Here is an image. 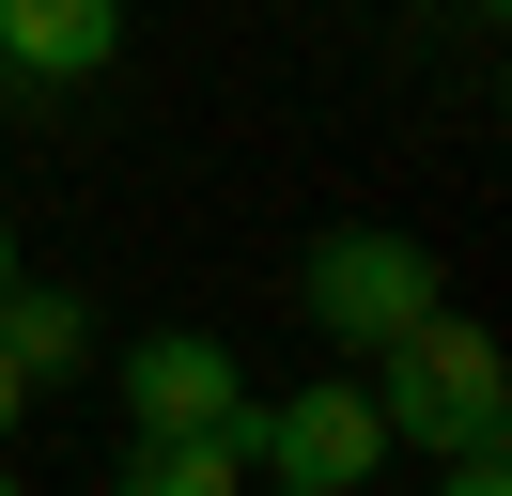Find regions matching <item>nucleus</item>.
I'll return each instance as SVG.
<instances>
[{"mask_svg":"<svg viewBox=\"0 0 512 496\" xmlns=\"http://www.w3.org/2000/svg\"><path fill=\"white\" fill-rule=\"evenodd\" d=\"M357 388H373L388 450H419V465L512 450V357H497V326H466V310H419L404 341H373V357H357Z\"/></svg>","mask_w":512,"mask_h":496,"instance_id":"1","label":"nucleus"},{"mask_svg":"<svg viewBox=\"0 0 512 496\" xmlns=\"http://www.w3.org/2000/svg\"><path fill=\"white\" fill-rule=\"evenodd\" d=\"M295 310H311L326 357H373V341H404L419 310H450V264L419 233H388V217H342V233L295 248Z\"/></svg>","mask_w":512,"mask_h":496,"instance_id":"2","label":"nucleus"},{"mask_svg":"<svg viewBox=\"0 0 512 496\" xmlns=\"http://www.w3.org/2000/svg\"><path fill=\"white\" fill-rule=\"evenodd\" d=\"M233 465H249V481H295V496H357V481L388 465V419H373V388H357V372H326V388H280V403L249 388V419H233Z\"/></svg>","mask_w":512,"mask_h":496,"instance_id":"3","label":"nucleus"},{"mask_svg":"<svg viewBox=\"0 0 512 496\" xmlns=\"http://www.w3.org/2000/svg\"><path fill=\"white\" fill-rule=\"evenodd\" d=\"M125 419H140V434H233V419H249V357H233L218 326L125 341Z\"/></svg>","mask_w":512,"mask_h":496,"instance_id":"4","label":"nucleus"},{"mask_svg":"<svg viewBox=\"0 0 512 496\" xmlns=\"http://www.w3.org/2000/svg\"><path fill=\"white\" fill-rule=\"evenodd\" d=\"M109 62H125V0H0V78L78 93V78H109Z\"/></svg>","mask_w":512,"mask_h":496,"instance_id":"5","label":"nucleus"},{"mask_svg":"<svg viewBox=\"0 0 512 496\" xmlns=\"http://www.w3.org/2000/svg\"><path fill=\"white\" fill-rule=\"evenodd\" d=\"M0 357L47 388V372H78V357H94V310H78L63 279H16V295H0Z\"/></svg>","mask_w":512,"mask_h":496,"instance_id":"6","label":"nucleus"},{"mask_svg":"<svg viewBox=\"0 0 512 496\" xmlns=\"http://www.w3.org/2000/svg\"><path fill=\"white\" fill-rule=\"evenodd\" d=\"M109 496H249V465H233V434H140Z\"/></svg>","mask_w":512,"mask_h":496,"instance_id":"7","label":"nucleus"},{"mask_svg":"<svg viewBox=\"0 0 512 496\" xmlns=\"http://www.w3.org/2000/svg\"><path fill=\"white\" fill-rule=\"evenodd\" d=\"M435 496H512V450H466V465H435Z\"/></svg>","mask_w":512,"mask_h":496,"instance_id":"8","label":"nucleus"},{"mask_svg":"<svg viewBox=\"0 0 512 496\" xmlns=\"http://www.w3.org/2000/svg\"><path fill=\"white\" fill-rule=\"evenodd\" d=\"M16 419H32V372H16V357H0V450H16Z\"/></svg>","mask_w":512,"mask_h":496,"instance_id":"9","label":"nucleus"},{"mask_svg":"<svg viewBox=\"0 0 512 496\" xmlns=\"http://www.w3.org/2000/svg\"><path fill=\"white\" fill-rule=\"evenodd\" d=\"M16 279H32V264H16V217H0V295H16Z\"/></svg>","mask_w":512,"mask_h":496,"instance_id":"10","label":"nucleus"},{"mask_svg":"<svg viewBox=\"0 0 512 496\" xmlns=\"http://www.w3.org/2000/svg\"><path fill=\"white\" fill-rule=\"evenodd\" d=\"M466 16H512V0H466Z\"/></svg>","mask_w":512,"mask_h":496,"instance_id":"11","label":"nucleus"},{"mask_svg":"<svg viewBox=\"0 0 512 496\" xmlns=\"http://www.w3.org/2000/svg\"><path fill=\"white\" fill-rule=\"evenodd\" d=\"M0 496H32V481H16V465H0Z\"/></svg>","mask_w":512,"mask_h":496,"instance_id":"12","label":"nucleus"},{"mask_svg":"<svg viewBox=\"0 0 512 496\" xmlns=\"http://www.w3.org/2000/svg\"><path fill=\"white\" fill-rule=\"evenodd\" d=\"M0 109H16V78H0Z\"/></svg>","mask_w":512,"mask_h":496,"instance_id":"13","label":"nucleus"},{"mask_svg":"<svg viewBox=\"0 0 512 496\" xmlns=\"http://www.w3.org/2000/svg\"><path fill=\"white\" fill-rule=\"evenodd\" d=\"M264 496H295V481H264Z\"/></svg>","mask_w":512,"mask_h":496,"instance_id":"14","label":"nucleus"}]
</instances>
